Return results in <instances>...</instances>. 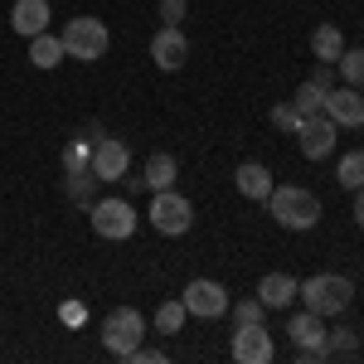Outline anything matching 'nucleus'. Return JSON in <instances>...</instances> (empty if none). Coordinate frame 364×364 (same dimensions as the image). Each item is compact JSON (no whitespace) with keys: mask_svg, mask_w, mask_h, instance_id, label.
Wrapping results in <instances>:
<instances>
[{"mask_svg":"<svg viewBox=\"0 0 364 364\" xmlns=\"http://www.w3.org/2000/svg\"><path fill=\"white\" fill-rule=\"evenodd\" d=\"M296 296L306 301V311H316L321 321L326 316H345L350 301H355V282L340 277V272H316V277L296 282Z\"/></svg>","mask_w":364,"mask_h":364,"instance_id":"f257e3e1","label":"nucleus"},{"mask_svg":"<svg viewBox=\"0 0 364 364\" xmlns=\"http://www.w3.org/2000/svg\"><path fill=\"white\" fill-rule=\"evenodd\" d=\"M267 209H272V219H277L282 228H316L321 224V199L311 195V190H301V185H272V195L262 199Z\"/></svg>","mask_w":364,"mask_h":364,"instance_id":"f03ea898","label":"nucleus"},{"mask_svg":"<svg viewBox=\"0 0 364 364\" xmlns=\"http://www.w3.org/2000/svg\"><path fill=\"white\" fill-rule=\"evenodd\" d=\"M63 54L78 58V63H97V58L107 54V44H112V29L102 25V20H92V15H73L68 25H63Z\"/></svg>","mask_w":364,"mask_h":364,"instance_id":"7ed1b4c3","label":"nucleus"},{"mask_svg":"<svg viewBox=\"0 0 364 364\" xmlns=\"http://www.w3.org/2000/svg\"><path fill=\"white\" fill-rule=\"evenodd\" d=\"M141 340H146V316L136 306H122L102 321V350L117 355V360H127L132 350H141Z\"/></svg>","mask_w":364,"mask_h":364,"instance_id":"20e7f679","label":"nucleus"},{"mask_svg":"<svg viewBox=\"0 0 364 364\" xmlns=\"http://www.w3.org/2000/svg\"><path fill=\"white\" fill-rule=\"evenodd\" d=\"M151 228L166 233V238H180L195 228V204L175 190H156V204H151Z\"/></svg>","mask_w":364,"mask_h":364,"instance_id":"39448f33","label":"nucleus"},{"mask_svg":"<svg viewBox=\"0 0 364 364\" xmlns=\"http://www.w3.org/2000/svg\"><path fill=\"white\" fill-rule=\"evenodd\" d=\"M87 214H92V233L107 238V243H122V238L136 233V209L127 199H97Z\"/></svg>","mask_w":364,"mask_h":364,"instance_id":"423d86ee","label":"nucleus"},{"mask_svg":"<svg viewBox=\"0 0 364 364\" xmlns=\"http://www.w3.org/2000/svg\"><path fill=\"white\" fill-rule=\"evenodd\" d=\"M326 331H331V326H321V316H316V311H301V316H291V321H287V336H291V345L301 350V364L331 360Z\"/></svg>","mask_w":364,"mask_h":364,"instance_id":"0eeeda50","label":"nucleus"},{"mask_svg":"<svg viewBox=\"0 0 364 364\" xmlns=\"http://www.w3.org/2000/svg\"><path fill=\"white\" fill-rule=\"evenodd\" d=\"M180 301H185L190 316H204V321L228 316V291H224V282H214V277H195L185 291H180Z\"/></svg>","mask_w":364,"mask_h":364,"instance_id":"6e6552de","label":"nucleus"},{"mask_svg":"<svg viewBox=\"0 0 364 364\" xmlns=\"http://www.w3.org/2000/svg\"><path fill=\"white\" fill-rule=\"evenodd\" d=\"M336 136H340V127H336L326 112L301 117V127H296V146H301V156H306V161L331 156V151H336Z\"/></svg>","mask_w":364,"mask_h":364,"instance_id":"1a4fd4ad","label":"nucleus"},{"mask_svg":"<svg viewBox=\"0 0 364 364\" xmlns=\"http://www.w3.org/2000/svg\"><path fill=\"white\" fill-rule=\"evenodd\" d=\"M151 58H156V68H166V73L185 68V58H190V39H185V29H180V25H161L156 34H151Z\"/></svg>","mask_w":364,"mask_h":364,"instance_id":"9d476101","label":"nucleus"},{"mask_svg":"<svg viewBox=\"0 0 364 364\" xmlns=\"http://www.w3.org/2000/svg\"><path fill=\"white\" fill-rule=\"evenodd\" d=\"M87 166L97 170V180H122L132 170V151H127V141H117V136H92V161Z\"/></svg>","mask_w":364,"mask_h":364,"instance_id":"9b49d317","label":"nucleus"},{"mask_svg":"<svg viewBox=\"0 0 364 364\" xmlns=\"http://www.w3.org/2000/svg\"><path fill=\"white\" fill-rule=\"evenodd\" d=\"M321 112L331 117L336 127H360L364 122V92L350 87V83H336L331 92H326V107H321Z\"/></svg>","mask_w":364,"mask_h":364,"instance_id":"f8f14e48","label":"nucleus"},{"mask_svg":"<svg viewBox=\"0 0 364 364\" xmlns=\"http://www.w3.org/2000/svg\"><path fill=\"white\" fill-rule=\"evenodd\" d=\"M233 360H238V364H267V360H272V336H267L262 321L233 331Z\"/></svg>","mask_w":364,"mask_h":364,"instance_id":"ddd939ff","label":"nucleus"},{"mask_svg":"<svg viewBox=\"0 0 364 364\" xmlns=\"http://www.w3.org/2000/svg\"><path fill=\"white\" fill-rule=\"evenodd\" d=\"M10 29L25 34V39L44 34V29H49V0H15V10H10Z\"/></svg>","mask_w":364,"mask_h":364,"instance_id":"4468645a","label":"nucleus"},{"mask_svg":"<svg viewBox=\"0 0 364 364\" xmlns=\"http://www.w3.org/2000/svg\"><path fill=\"white\" fill-rule=\"evenodd\" d=\"M257 301L272 306V311L291 306V301H296V277H287V272H267V277L257 282Z\"/></svg>","mask_w":364,"mask_h":364,"instance_id":"2eb2a0df","label":"nucleus"},{"mask_svg":"<svg viewBox=\"0 0 364 364\" xmlns=\"http://www.w3.org/2000/svg\"><path fill=\"white\" fill-rule=\"evenodd\" d=\"M233 185H238V195H243V199H267V195H272V170L257 166V161H248V166L233 170Z\"/></svg>","mask_w":364,"mask_h":364,"instance_id":"dca6fc26","label":"nucleus"},{"mask_svg":"<svg viewBox=\"0 0 364 364\" xmlns=\"http://www.w3.org/2000/svg\"><path fill=\"white\" fill-rule=\"evenodd\" d=\"M175 175H180V166H175V156L170 151H156L151 161H146V175H141V185L156 195V190H175Z\"/></svg>","mask_w":364,"mask_h":364,"instance_id":"f3484780","label":"nucleus"},{"mask_svg":"<svg viewBox=\"0 0 364 364\" xmlns=\"http://www.w3.org/2000/svg\"><path fill=\"white\" fill-rule=\"evenodd\" d=\"M340 54H345V34H340L336 25L311 29V58H316V63H336Z\"/></svg>","mask_w":364,"mask_h":364,"instance_id":"a211bd4d","label":"nucleus"},{"mask_svg":"<svg viewBox=\"0 0 364 364\" xmlns=\"http://www.w3.org/2000/svg\"><path fill=\"white\" fill-rule=\"evenodd\" d=\"M63 58H68V54H63V39H58V34L44 29V34L29 39V63H34V68H58Z\"/></svg>","mask_w":364,"mask_h":364,"instance_id":"6ab92c4d","label":"nucleus"},{"mask_svg":"<svg viewBox=\"0 0 364 364\" xmlns=\"http://www.w3.org/2000/svg\"><path fill=\"white\" fill-rule=\"evenodd\" d=\"M185 321H190L185 301H161V311H156V331H161V336H180Z\"/></svg>","mask_w":364,"mask_h":364,"instance_id":"aec40b11","label":"nucleus"},{"mask_svg":"<svg viewBox=\"0 0 364 364\" xmlns=\"http://www.w3.org/2000/svg\"><path fill=\"white\" fill-rule=\"evenodd\" d=\"M336 180H340V190H360V185H364V151H350V156H340Z\"/></svg>","mask_w":364,"mask_h":364,"instance_id":"412c9836","label":"nucleus"},{"mask_svg":"<svg viewBox=\"0 0 364 364\" xmlns=\"http://www.w3.org/2000/svg\"><path fill=\"white\" fill-rule=\"evenodd\" d=\"M291 107H296L301 117H316L321 107H326V87H316V83L306 78V83H301L296 92H291Z\"/></svg>","mask_w":364,"mask_h":364,"instance_id":"4be33fe9","label":"nucleus"},{"mask_svg":"<svg viewBox=\"0 0 364 364\" xmlns=\"http://www.w3.org/2000/svg\"><path fill=\"white\" fill-rule=\"evenodd\" d=\"M336 63H340V83L364 87V49H345Z\"/></svg>","mask_w":364,"mask_h":364,"instance_id":"5701e85b","label":"nucleus"},{"mask_svg":"<svg viewBox=\"0 0 364 364\" xmlns=\"http://www.w3.org/2000/svg\"><path fill=\"white\" fill-rule=\"evenodd\" d=\"M92 185H97V170H92V166H78V170L63 175V190H68L73 199H87V195H92Z\"/></svg>","mask_w":364,"mask_h":364,"instance_id":"b1692460","label":"nucleus"},{"mask_svg":"<svg viewBox=\"0 0 364 364\" xmlns=\"http://www.w3.org/2000/svg\"><path fill=\"white\" fill-rule=\"evenodd\" d=\"M326 345H331V355H355V350H360V336L345 331V326H336V331H326Z\"/></svg>","mask_w":364,"mask_h":364,"instance_id":"393cba45","label":"nucleus"},{"mask_svg":"<svg viewBox=\"0 0 364 364\" xmlns=\"http://www.w3.org/2000/svg\"><path fill=\"white\" fill-rule=\"evenodd\" d=\"M87 161H92V141H68V146H63V170H78V166H87Z\"/></svg>","mask_w":364,"mask_h":364,"instance_id":"a878e982","label":"nucleus"},{"mask_svg":"<svg viewBox=\"0 0 364 364\" xmlns=\"http://www.w3.org/2000/svg\"><path fill=\"white\" fill-rule=\"evenodd\" d=\"M272 127H277V132H296V127H301V112H296L291 102H277V107H272Z\"/></svg>","mask_w":364,"mask_h":364,"instance_id":"bb28decb","label":"nucleus"},{"mask_svg":"<svg viewBox=\"0 0 364 364\" xmlns=\"http://www.w3.org/2000/svg\"><path fill=\"white\" fill-rule=\"evenodd\" d=\"M262 301H257V296H248V301H238V306H233V321H238V326H257V321H262Z\"/></svg>","mask_w":364,"mask_h":364,"instance_id":"cd10ccee","label":"nucleus"},{"mask_svg":"<svg viewBox=\"0 0 364 364\" xmlns=\"http://www.w3.org/2000/svg\"><path fill=\"white\" fill-rule=\"evenodd\" d=\"M185 15H190V0H161V20L166 25H185Z\"/></svg>","mask_w":364,"mask_h":364,"instance_id":"c85d7f7f","label":"nucleus"},{"mask_svg":"<svg viewBox=\"0 0 364 364\" xmlns=\"http://www.w3.org/2000/svg\"><path fill=\"white\" fill-rule=\"evenodd\" d=\"M311 83L316 87H326V92H331V87L340 83V73H336V63H316V73H311Z\"/></svg>","mask_w":364,"mask_h":364,"instance_id":"c756f323","label":"nucleus"},{"mask_svg":"<svg viewBox=\"0 0 364 364\" xmlns=\"http://www.w3.org/2000/svg\"><path fill=\"white\" fill-rule=\"evenodd\" d=\"M58 316H63V326H73V331H78V326H83V321H87L83 301H63V306H58Z\"/></svg>","mask_w":364,"mask_h":364,"instance_id":"7c9ffc66","label":"nucleus"},{"mask_svg":"<svg viewBox=\"0 0 364 364\" xmlns=\"http://www.w3.org/2000/svg\"><path fill=\"white\" fill-rule=\"evenodd\" d=\"M127 360H136V364H166V355H161V350H156V355H151V350H132Z\"/></svg>","mask_w":364,"mask_h":364,"instance_id":"2f4dec72","label":"nucleus"},{"mask_svg":"<svg viewBox=\"0 0 364 364\" xmlns=\"http://www.w3.org/2000/svg\"><path fill=\"white\" fill-rule=\"evenodd\" d=\"M355 224L364 228V185H360V190H355Z\"/></svg>","mask_w":364,"mask_h":364,"instance_id":"473e14b6","label":"nucleus"}]
</instances>
